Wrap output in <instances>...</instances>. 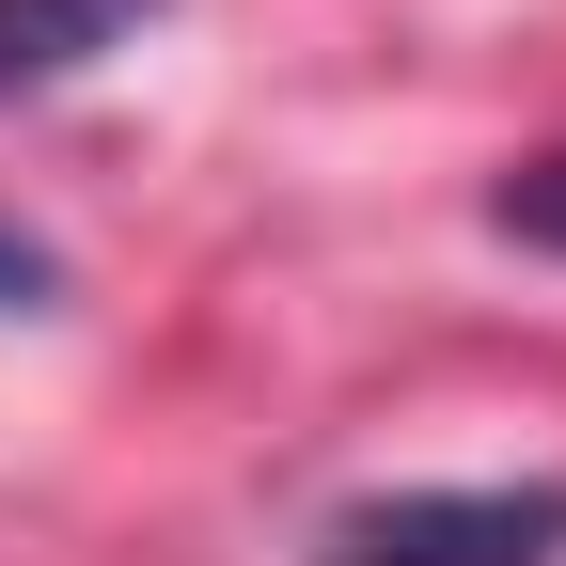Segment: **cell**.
Segmentation results:
<instances>
[{
    "instance_id": "6da1fadb",
    "label": "cell",
    "mask_w": 566,
    "mask_h": 566,
    "mask_svg": "<svg viewBox=\"0 0 566 566\" xmlns=\"http://www.w3.org/2000/svg\"><path fill=\"white\" fill-rule=\"evenodd\" d=\"M315 566H566V472H520V488H394V504H346Z\"/></svg>"
},
{
    "instance_id": "7a4b0ae2",
    "label": "cell",
    "mask_w": 566,
    "mask_h": 566,
    "mask_svg": "<svg viewBox=\"0 0 566 566\" xmlns=\"http://www.w3.org/2000/svg\"><path fill=\"white\" fill-rule=\"evenodd\" d=\"M142 17H158V0H0V95L95 80L111 48H142Z\"/></svg>"
},
{
    "instance_id": "3957f363",
    "label": "cell",
    "mask_w": 566,
    "mask_h": 566,
    "mask_svg": "<svg viewBox=\"0 0 566 566\" xmlns=\"http://www.w3.org/2000/svg\"><path fill=\"white\" fill-rule=\"evenodd\" d=\"M488 221H504V237H535V252H566V158H520L504 189H488Z\"/></svg>"
},
{
    "instance_id": "277c9868",
    "label": "cell",
    "mask_w": 566,
    "mask_h": 566,
    "mask_svg": "<svg viewBox=\"0 0 566 566\" xmlns=\"http://www.w3.org/2000/svg\"><path fill=\"white\" fill-rule=\"evenodd\" d=\"M48 283H63V268H48V252H32L17 221H0V315H32V300H48Z\"/></svg>"
}]
</instances>
